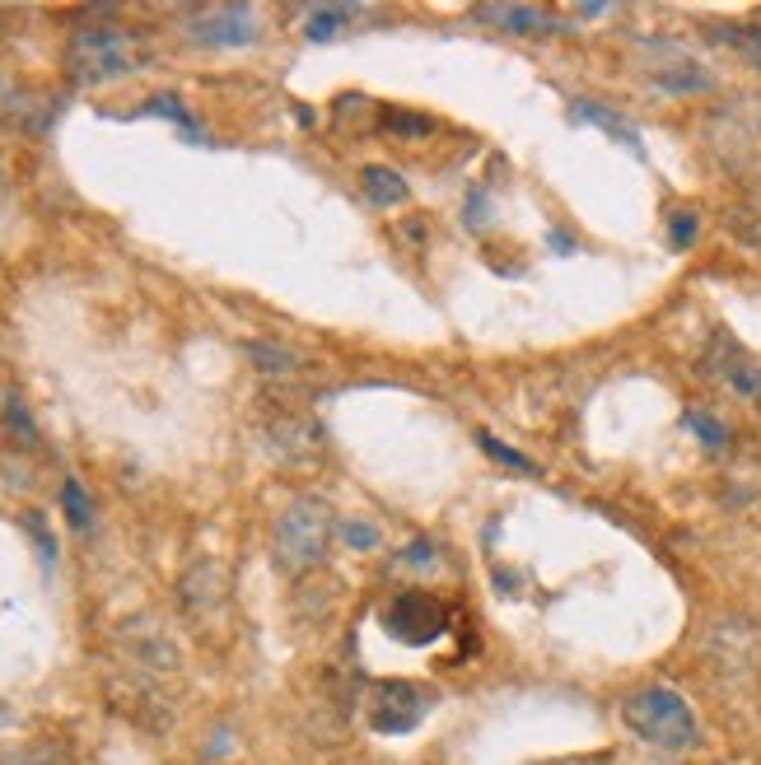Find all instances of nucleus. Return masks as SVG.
I'll return each mask as SVG.
<instances>
[{
  "instance_id": "obj_10",
  "label": "nucleus",
  "mask_w": 761,
  "mask_h": 765,
  "mask_svg": "<svg viewBox=\"0 0 761 765\" xmlns=\"http://www.w3.org/2000/svg\"><path fill=\"white\" fill-rule=\"evenodd\" d=\"M360 187H365V197L374 205H397V201H407V183H402V173H393L384 164H370L365 173H360Z\"/></svg>"
},
{
  "instance_id": "obj_25",
  "label": "nucleus",
  "mask_w": 761,
  "mask_h": 765,
  "mask_svg": "<svg viewBox=\"0 0 761 765\" xmlns=\"http://www.w3.org/2000/svg\"><path fill=\"white\" fill-rule=\"evenodd\" d=\"M598 14H608V5H575V20H598Z\"/></svg>"
},
{
  "instance_id": "obj_3",
  "label": "nucleus",
  "mask_w": 761,
  "mask_h": 765,
  "mask_svg": "<svg viewBox=\"0 0 761 765\" xmlns=\"http://www.w3.org/2000/svg\"><path fill=\"white\" fill-rule=\"evenodd\" d=\"M327 532H332V514H327V504L304 495L295 504H285L281 518H276V561H281L285 569H308L323 561L327 551Z\"/></svg>"
},
{
  "instance_id": "obj_21",
  "label": "nucleus",
  "mask_w": 761,
  "mask_h": 765,
  "mask_svg": "<svg viewBox=\"0 0 761 765\" xmlns=\"http://www.w3.org/2000/svg\"><path fill=\"white\" fill-rule=\"evenodd\" d=\"M10 765H71L66 761L57 746H38V752H28V756H20V761H10Z\"/></svg>"
},
{
  "instance_id": "obj_5",
  "label": "nucleus",
  "mask_w": 761,
  "mask_h": 765,
  "mask_svg": "<svg viewBox=\"0 0 761 765\" xmlns=\"http://www.w3.org/2000/svg\"><path fill=\"white\" fill-rule=\"evenodd\" d=\"M388 625L397 639H407V645H430V639L444 631V607L430 593H402L393 602Z\"/></svg>"
},
{
  "instance_id": "obj_1",
  "label": "nucleus",
  "mask_w": 761,
  "mask_h": 765,
  "mask_svg": "<svg viewBox=\"0 0 761 765\" xmlns=\"http://www.w3.org/2000/svg\"><path fill=\"white\" fill-rule=\"evenodd\" d=\"M621 719H627L649 746H659V752H691V746L701 742L696 715H691V705L672 686L635 691L631 701L621 705Z\"/></svg>"
},
{
  "instance_id": "obj_7",
  "label": "nucleus",
  "mask_w": 761,
  "mask_h": 765,
  "mask_svg": "<svg viewBox=\"0 0 761 765\" xmlns=\"http://www.w3.org/2000/svg\"><path fill=\"white\" fill-rule=\"evenodd\" d=\"M178 598L183 607L192 616H206V612H215V607L224 602V569L215 561H201L183 574V584H178Z\"/></svg>"
},
{
  "instance_id": "obj_15",
  "label": "nucleus",
  "mask_w": 761,
  "mask_h": 765,
  "mask_svg": "<svg viewBox=\"0 0 761 765\" xmlns=\"http://www.w3.org/2000/svg\"><path fill=\"white\" fill-rule=\"evenodd\" d=\"M729 382L738 397H761V364L757 360H734L729 364Z\"/></svg>"
},
{
  "instance_id": "obj_8",
  "label": "nucleus",
  "mask_w": 761,
  "mask_h": 765,
  "mask_svg": "<svg viewBox=\"0 0 761 765\" xmlns=\"http://www.w3.org/2000/svg\"><path fill=\"white\" fill-rule=\"evenodd\" d=\"M481 20L514 33V38H547L551 14L542 5H481Z\"/></svg>"
},
{
  "instance_id": "obj_19",
  "label": "nucleus",
  "mask_w": 761,
  "mask_h": 765,
  "mask_svg": "<svg viewBox=\"0 0 761 765\" xmlns=\"http://www.w3.org/2000/svg\"><path fill=\"white\" fill-rule=\"evenodd\" d=\"M696 229H701V220L691 215V211H678L672 215V224H668V238H672V248H691V243H696Z\"/></svg>"
},
{
  "instance_id": "obj_13",
  "label": "nucleus",
  "mask_w": 761,
  "mask_h": 765,
  "mask_svg": "<svg viewBox=\"0 0 761 765\" xmlns=\"http://www.w3.org/2000/svg\"><path fill=\"white\" fill-rule=\"evenodd\" d=\"M654 84L668 94H696V90H711V75H701V66H678L672 75H654Z\"/></svg>"
},
{
  "instance_id": "obj_27",
  "label": "nucleus",
  "mask_w": 761,
  "mask_h": 765,
  "mask_svg": "<svg viewBox=\"0 0 761 765\" xmlns=\"http://www.w3.org/2000/svg\"><path fill=\"white\" fill-rule=\"evenodd\" d=\"M0 201H5V173H0Z\"/></svg>"
},
{
  "instance_id": "obj_14",
  "label": "nucleus",
  "mask_w": 761,
  "mask_h": 765,
  "mask_svg": "<svg viewBox=\"0 0 761 765\" xmlns=\"http://www.w3.org/2000/svg\"><path fill=\"white\" fill-rule=\"evenodd\" d=\"M61 509H66V518H71V528H90L94 509H90V495H84L80 481H66L61 485Z\"/></svg>"
},
{
  "instance_id": "obj_9",
  "label": "nucleus",
  "mask_w": 761,
  "mask_h": 765,
  "mask_svg": "<svg viewBox=\"0 0 761 765\" xmlns=\"http://www.w3.org/2000/svg\"><path fill=\"white\" fill-rule=\"evenodd\" d=\"M360 20V10L355 5H314L308 10V20H304V33L314 43H332V38H341L346 28H351Z\"/></svg>"
},
{
  "instance_id": "obj_24",
  "label": "nucleus",
  "mask_w": 761,
  "mask_h": 765,
  "mask_svg": "<svg viewBox=\"0 0 761 765\" xmlns=\"http://www.w3.org/2000/svg\"><path fill=\"white\" fill-rule=\"evenodd\" d=\"M430 546L425 542H417V546H407V555H402V565H430V555H425Z\"/></svg>"
},
{
  "instance_id": "obj_22",
  "label": "nucleus",
  "mask_w": 761,
  "mask_h": 765,
  "mask_svg": "<svg viewBox=\"0 0 761 765\" xmlns=\"http://www.w3.org/2000/svg\"><path fill=\"white\" fill-rule=\"evenodd\" d=\"M742 51H748V61L761 66V24L748 28V38H742Z\"/></svg>"
},
{
  "instance_id": "obj_11",
  "label": "nucleus",
  "mask_w": 761,
  "mask_h": 765,
  "mask_svg": "<svg viewBox=\"0 0 761 765\" xmlns=\"http://www.w3.org/2000/svg\"><path fill=\"white\" fill-rule=\"evenodd\" d=\"M570 117H575V121H594V127H602L608 136H617L621 145L640 150V136H635V131H631V127H627V121H621L617 113L602 108V103H575V113H570Z\"/></svg>"
},
{
  "instance_id": "obj_6",
  "label": "nucleus",
  "mask_w": 761,
  "mask_h": 765,
  "mask_svg": "<svg viewBox=\"0 0 761 765\" xmlns=\"http://www.w3.org/2000/svg\"><path fill=\"white\" fill-rule=\"evenodd\" d=\"M425 705H430V695H421L417 686H384L374 705V728L378 733H407V728L421 723Z\"/></svg>"
},
{
  "instance_id": "obj_16",
  "label": "nucleus",
  "mask_w": 761,
  "mask_h": 765,
  "mask_svg": "<svg viewBox=\"0 0 761 765\" xmlns=\"http://www.w3.org/2000/svg\"><path fill=\"white\" fill-rule=\"evenodd\" d=\"M477 444L487 448V454L495 458V462H505V467H514V472H538V462H528L524 454H514V448H505L500 439H491V434H477Z\"/></svg>"
},
{
  "instance_id": "obj_2",
  "label": "nucleus",
  "mask_w": 761,
  "mask_h": 765,
  "mask_svg": "<svg viewBox=\"0 0 761 765\" xmlns=\"http://www.w3.org/2000/svg\"><path fill=\"white\" fill-rule=\"evenodd\" d=\"M66 66H71V75L80 84H113V80H127L141 66V47H136L127 28L90 24L66 47Z\"/></svg>"
},
{
  "instance_id": "obj_17",
  "label": "nucleus",
  "mask_w": 761,
  "mask_h": 765,
  "mask_svg": "<svg viewBox=\"0 0 761 765\" xmlns=\"http://www.w3.org/2000/svg\"><path fill=\"white\" fill-rule=\"evenodd\" d=\"M341 537H346V546H360V551H374L378 546V528L370 523V518H346Z\"/></svg>"
},
{
  "instance_id": "obj_26",
  "label": "nucleus",
  "mask_w": 761,
  "mask_h": 765,
  "mask_svg": "<svg viewBox=\"0 0 761 765\" xmlns=\"http://www.w3.org/2000/svg\"><path fill=\"white\" fill-rule=\"evenodd\" d=\"M742 238L757 243V248H761V224H748V229H742Z\"/></svg>"
},
{
  "instance_id": "obj_4",
  "label": "nucleus",
  "mask_w": 761,
  "mask_h": 765,
  "mask_svg": "<svg viewBox=\"0 0 761 765\" xmlns=\"http://www.w3.org/2000/svg\"><path fill=\"white\" fill-rule=\"evenodd\" d=\"M187 33L201 47H248L257 38V10L253 5H211L187 24Z\"/></svg>"
},
{
  "instance_id": "obj_23",
  "label": "nucleus",
  "mask_w": 761,
  "mask_h": 765,
  "mask_svg": "<svg viewBox=\"0 0 761 765\" xmlns=\"http://www.w3.org/2000/svg\"><path fill=\"white\" fill-rule=\"evenodd\" d=\"M393 127H397V131H417V136H425V131H430V121H417V117H393Z\"/></svg>"
},
{
  "instance_id": "obj_20",
  "label": "nucleus",
  "mask_w": 761,
  "mask_h": 765,
  "mask_svg": "<svg viewBox=\"0 0 761 765\" xmlns=\"http://www.w3.org/2000/svg\"><path fill=\"white\" fill-rule=\"evenodd\" d=\"M5 421H10V429H20V439H24V444H33V421H28L24 402H10V407H5Z\"/></svg>"
},
{
  "instance_id": "obj_18",
  "label": "nucleus",
  "mask_w": 761,
  "mask_h": 765,
  "mask_svg": "<svg viewBox=\"0 0 761 765\" xmlns=\"http://www.w3.org/2000/svg\"><path fill=\"white\" fill-rule=\"evenodd\" d=\"M687 425L701 434V444H705V448H724V439H729V434H724V425L715 421V415H705V411H691V415H687Z\"/></svg>"
},
{
  "instance_id": "obj_12",
  "label": "nucleus",
  "mask_w": 761,
  "mask_h": 765,
  "mask_svg": "<svg viewBox=\"0 0 761 765\" xmlns=\"http://www.w3.org/2000/svg\"><path fill=\"white\" fill-rule=\"evenodd\" d=\"M248 360H253L262 374H295V369H300V355L285 351V345H271V341H253V345H248Z\"/></svg>"
}]
</instances>
